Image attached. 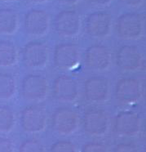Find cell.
<instances>
[{"mask_svg": "<svg viewBox=\"0 0 146 152\" xmlns=\"http://www.w3.org/2000/svg\"><path fill=\"white\" fill-rule=\"evenodd\" d=\"M114 152H139V149L132 143H120L114 149Z\"/></svg>", "mask_w": 146, "mask_h": 152, "instance_id": "obj_24", "label": "cell"}, {"mask_svg": "<svg viewBox=\"0 0 146 152\" xmlns=\"http://www.w3.org/2000/svg\"><path fill=\"white\" fill-rule=\"evenodd\" d=\"M141 120L133 111H121L115 117L114 132L121 137H136L140 132Z\"/></svg>", "mask_w": 146, "mask_h": 152, "instance_id": "obj_14", "label": "cell"}, {"mask_svg": "<svg viewBox=\"0 0 146 152\" xmlns=\"http://www.w3.org/2000/svg\"><path fill=\"white\" fill-rule=\"evenodd\" d=\"M80 117L73 110L61 108L52 116V128L60 136H71L78 130Z\"/></svg>", "mask_w": 146, "mask_h": 152, "instance_id": "obj_2", "label": "cell"}, {"mask_svg": "<svg viewBox=\"0 0 146 152\" xmlns=\"http://www.w3.org/2000/svg\"><path fill=\"white\" fill-rule=\"evenodd\" d=\"M112 17L108 12H96L88 15L85 22L87 34L94 39H105L112 30Z\"/></svg>", "mask_w": 146, "mask_h": 152, "instance_id": "obj_6", "label": "cell"}, {"mask_svg": "<svg viewBox=\"0 0 146 152\" xmlns=\"http://www.w3.org/2000/svg\"><path fill=\"white\" fill-rule=\"evenodd\" d=\"M145 130H146V120H145Z\"/></svg>", "mask_w": 146, "mask_h": 152, "instance_id": "obj_32", "label": "cell"}, {"mask_svg": "<svg viewBox=\"0 0 146 152\" xmlns=\"http://www.w3.org/2000/svg\"><path fill=\"white\" fill-rule=\"evenodd\" d=\"M144 27L141 17L136 13H125L117 20V32L125 40H136L143 34Z\"/></svg>", "mask_w": 146, "mask_h": 152, "instance_id": "obj_9", "label": "cell"}, {"mask_svg": "<svg viewBox=\"0 0 146 152\" xmlns=\"http://www.w3.org/2000/svg\"><path fill=\"white\" fill-rule=\"evenodd\" d=\"M47 116L45 110L38 106H31L24 110L20 116V124L24 131L38 133L46 129Z\"/></svg>", "mask_w": 146, "mask_h": 152, "instance_id": "obj_7", "label": "cell"}, {"mask_svg": "<svg viewBox=\"0 0 146 152\" xmlns=\"http://www.w3.org/2000/svg\"><path fill=\"white\" fill-rule=\"evenodd\" d=\"M144 152H146V147H145V151H144Z\"/></svg>", "mask_w": 146, "mask_h": 152, "instance_id": "obj_31", "label": "cell"}, {"mask_svg": "<svg viewBox=\"0 0 146 152\" xmlns=\"http://www.w3.org/2000/svg\"><path fill=\"white\" fill-rule=\"evenodd\" d=\"M18 52L16 45L10 41H0V67H11L16 65Z\"/></svg>", "mask_w": 146, "mask_h": 152, "instance_id": "obj_18", "label": "cell"}, {"mask_svg": "<svg viewBox=\"0 0 146 152\" xmlns=\"http://www.w3.org/2000/svg\"><path fill=\"white\" fill-rule=\"evenodd\" d=\"M145 0H120V2L128 7H137L142 5Z\"/></svg>", "mask_w": 146, "mask_h": 152, "instance_id": "obj_26", "label": "cell"}, {"mask_svg": "<svg viewBox=\"0 0 146 152\" xmlns=\"http://www.w3.org/2000/svg\"><path fill=\"white\" fill-rule=\"evenodd\" d=\"M24 26L25 32L30 36L43 37L50 28V17L47 12L41 9L30 10L25 14Z\"/></svg>", "mask_w": 146, "mask_h": 152, "instance_id": "obj_10", "label": "cell"}, {"mask_svg": "<svg viewBox=\"0 0 146 152\" xmlns=\"http://www.w3.org/2000/svg\"><path fill=\"white\" fill-rule=\"evenodd\" d=\"M57 34L62 38H73L78 35L82 27L80 16L74 11H62L57 14L54 21Z\"/></svg>", "mask_w": 146, "mask_h": 152, "instance_id": "obj_4", "label": "cell"}, {"mask_svg": "<svg viewBox=\"0 0 146 152\" xmlns=\"http://www.w3.org/2000/svg\"><path fill=\"white\" fill-rule=\"evenodd\" d=\"M110 91L109 80L105 77H90L84 83V94L90 102H105L110 97Z\"/></svg>", "mask_w": 146, "mask_h": 152, "instance_id": "obj_12", "label": "cell"}, {"mask_svg": "<svg viewBox=\"0 0 146 152\" xmlns=\"http://www.w3.org/2000/svg\"><path fill=\"white\" fill-rule=\"evenodd\" d=\"M19 152H46V149L38 140L29 139L21 143Z\"/></svg>", "mask_w": 146, "mask_h": 152, "instance_id": "obj_21", "label": "cell"}, {"mask_svg": "<svg viewBox=\"0 0 146 152\" xmlns=\"http://www.w3.org/2000/svg\"><path fill=\"white\" fill-rule=\"evenodd\" d=\"M54 64L62 70H73L79 66L81 53L73 43H61L54 50Z\"/></svg>", "mask_w": 146, "mask_h": 152, "instance_id": "obj_3", "label": "cell"}, {"mask_svg": "<svg viewBox=\"0 0 146 152\" xmlns=\"http://www.w3.org/2000/svg\"><path fill=\"white\" fill-rule=\"evenodd\" d=\"M54 96L60 102L72 103L79 96V88L77 81L69 75H60L53 83Z\"/></svg>", "mask_w": 146, "mask_h": 152, "instance_id": "obj_13", "label": "cell"}, {"mask_svg": "<svg viewBox=\"0 0 146 152\" xmlns=\"http://www.w3.org/2000/svg\"><path fill=\"white\" fill-rule=\"evenodd\" d=\"M19 27V16L10 8L0 9V35H12Z\"/></svg>", "mask_w": 146, "mask_h": 152, "instance_id": "obj_17", "label": "cell"}, {"mask_svg": "<svg viewBox=\"0 0 146 152\" xmlns=\"http://www.w3.org/2000/svg\"><path fill=\"white\" fill-rule=\"evenodd\" d=\"M16 116L10 107L0 106V133H7L14 129Z\"/></svg>", "mask_w": 146, "mask_h": 152, "instance_id": "obj_20", "label": "cell"}, {"mask_svg": "<svg viewBox=\"0 0 146 152\" xmlns=\"http://www.w3.org/2000/svg\"><path fill=\"white\" fill-rule=\"evenodd\" d=\"M49 49L46 44L39 42L29 43L23 50L25 65L31 69H42L49 61Z\"/></svg>", "mask_w": 146, "mask_h": 152, "instance_id": "obj_11", "label": "cell"}, {"mask_svg": "<svg viewBox=\"0 0 146 152\" xmlns=\"http://www.w3.org/2000/svg\"><path fill=\"white\" fill-rule=\"evenodd\" d=\"M57 3L63 6H73L79 3L81 0H57Z\"/></svg>", "mask_w": 146, "mask_h": 152, "instance_id": "obj_28", "label": "cell"}, {"mask_svg": "<svg viewBox=\"0 0 146 152\" xmlns=\"http://www.w3.org/2000/svg\"><path fill=\"white\" fill-rule=\"evenodd\" d=\"M14 1H16V0H0V2H3V3H12Z\"/></svg>", "mask_w": 146, "mask_h": 152, "instance_id": "obj_30", "label": "cell"}, {"mask_svg": "<svg viewBox=\"0 0 146 152\" xmlns=\"http://www.w3.org/2000/svg\"><path fill=\"white\" fill-rule=\"evenodd\" d=\"M112 56L110 49L103 45H92L85 53L86 66L96 71H105L110 68Z\"/></svg>", "mask_w": 146, "mask_h": 152, "instance_id": "obj_15", "label": "cell"}, {"mask_svg": "<svg viewBox=\"0 0 146 152\" xmlns=\"http://www.w3.org/2000/svg\"><path fill=\"white\" fill-rule=\"evenodd\" d=\"M83 129L86 134L100 137L107 134L110 129V119L105 111L91 110L84 115Z\"/></svg>", "mask_w": 146, "mask_h": 152, "instance_id": "obj_5", "label": "cell"}, {"mask_svg": "<svg viewBox=\"0 0 146 152\" xmlns=\"http://www.w3.org/2000/svg\"><path fill=\"white\" fill-rule=\"evenodd\" d=\"M0 152H15V145L10 139L0 138Z\"/></svg>", "mask_w": 146, "mask_h": 152, "instance_id": "obj_25", "label": "cell"}, {"mask_svg": "<svg viewBox=\"0 0 146 152\" xmlns=\"http://www.w3.org/2000/svg\"><path fill=\"white\" fill-rule=\"evenodd\" d=\"M113 0H88L90 4L96 7H106L109 6Z\"/></svg>", "mask_w": 146, "mask_h": 152, "instance_id": "obj_27", "label": "cell"}, {"mask_svg": "<svg viewBox=\"0 0 146 152\" xmlns=\"http://www.w3.org/2000/svg\"><path fill=\"white\" fill-rule=\"evenodd\" d=\"M142 54L136 47L125 45L120 48L116 55L117 65L123 70L135 71L142 66Z\"/></svg>", "mask_w": 146, "mask_h": 152, "instance_id": "obj_16", "label": "cell"}, {"mask_svg": "<svg viewBox=\"0 0 146 152\" xmlns=\"http://www.w3.org/2000/svg\"><path fill=\"white\" fill-rule=\"evenodd\" d=\"M49 83L46 78L39 75H30L21 83V95L30 102H40L47 97Z\"/></svg>", "mask_w": 146, "mask_h": 152, "instance_id": "obj_1", "label": "cell"}, {"mask_svg": "<svg viewBox=\"0 0 146 152\" xmlns=\"http://www.w3.org/2000/svg\"><path fill=\"white\" fill-rule=\"evenodd\" d=\"M82 152H108L107 147L99 142H88L83 145Z\"/></svg>", "mask_w": 146, "mask_h": 152, "instance_id": "obj_23", "label": "cell"}, {"mask_svg": "<svg viewBox=\"0 0 146 152\" xmlns=\"http://www.w3.org/2000/svg\"><path fill=\"white\" fill-rule=\"evenodd\" d=\"M50 152H77V149L70 141H58L52 145Z\"/></svg>", "mask_w": 146, "mask_h": 152, "instance_id": "obj_22", "label": "cell"}, {"mask_svg": "<svg viewBox=\"0 0 146 152\" xmlns=\"http://www.w3.org/2000/svg\"><path fill=\"white\" fill-rule=\"evenodd\" d=\"M17 92V83L13 76L7 73H0V100L12 99Z\"/></svg>", "mask_w": 146, "mask_h": 152, "instance_id": "obj_19", "label": "cell"}, {"mask_svg": "<svg viewBox=\"0 0 146 152\" xmlns=\"http://www.w3.org/2000/svg\"><path fill=\"white\" fill-rule=\"evenodd\" d=\"M117 100L124 105H133L142 96L141 84L135 78H124L118 81L115 87Z\"/></svg>", "mask_w": 146, "mask_h": 152, "instance_id": "obj_8", "label": "cell"}, {"mask_svg": "<svg viewBox=\"0 0 146 152\" xmlns=\"http://www.w3.org/2000/svg\"><path fill=\"white\" fill-rule=\"evenodd\" d=\"M49 0H28V2H30L31 4H36V5H38V4H43L48 2Z\"/></svg>", "mask_w": 146, "mask_h": 152, "instance_id": "obj_29", "label": "cell"}]
</instances>
